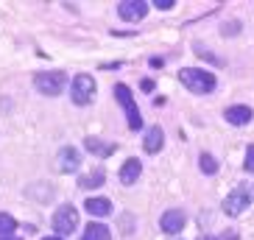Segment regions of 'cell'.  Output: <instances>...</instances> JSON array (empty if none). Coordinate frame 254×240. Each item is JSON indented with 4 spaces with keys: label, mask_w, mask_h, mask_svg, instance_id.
<instances>
[{
    "label": "cell",
    "mask_w": 254,
    "mask_h": 240,
    "mask_svg": "<svg viewBox=\"0 0 254 240\" xmlns=\"http://www.w3.org/2000/svg\"><path fill=\"white\" fill-rule=\"evenodd\" d=\"M179 81L185 84L190 92L195 95H207L215 90V75L209 70H198V67H182L179 70Z\"/></svg>",
    "instance_id": "cell-1"
},
{
    "label": "cell",
    "mask_w": 254,
    "mask_h": 240,
    "mask_svg": "<svg viewBox=\"0 0 254 240\" xmlns=\"http://www.w3.org/2000/svg\"><path fill=\"white\" fill-rule=\"evenodd\" d=\"M252 201H254V187H252V184H238V187L224 198L221 207H224L226 215L235 218V215H240L243 210H249V204H252Z\"/></svg>",
    "instance_id": "cell-2"
},
{
    "label": "cell",
    "mask_w": 254,
    "mask_h": 240,
    "mask_svg": "<svg viewBox=\"0 0 254 240\" xmlns=\"http://www.w3.org/2000/svg\"><path fill=\"white\" fill-rule=\"evenodd\" d=\"M95 92H98V84H95V78H92V75H87V73L75 75L73 84H70V98H73V104H75V106L92 104Z\"/></svg>",
    "instance_id": "cell-3"
},
{
    "label": "cell",
    "mask_w": 254,
    "mask_h": 240,
    "mask_svg": "<svg viewBox=\"0 0 254 240\" xmlns=\"http://www.w3.org/2000/svg\"><path fill=\"white\" fill-rule=\"evenodd\" d=\"M115 98H118V104L123 106V112H126L128 128H131V131H137V128L142 126V115H140V109H137V104H134L131 90H128L126 84H115Z\"/></svg>",
    "instance_id": "cell-4"
},
{
    "label": "cell",
    "mask_w": 254,
    "mask_h": 240,
    "mask_svg": "<svg viewBox=\"0 0 254 240\" xmlns=\"http://www.w3.org/2000/svg\"><path fill=\"white\" fill-rule=\"evenodd\" d=\"M34 87H37L42 95H62V90L67 87V73H62V70L37 73L34 75Z\"/></svg>",
    "instance_id": "cell-5"
},
{
    "label": "cell",
    "mask_w": 254,
    "mask_h": 240,
    "mask_svg": "<svg viewBox=\"0 0 254 240\" xmlns=\"http://www.w3.org/2000/svg\"><path fill=\"white\" fill-rule=\"evenodd\" d=\"M78 226V210L73 204H62L59 210L53 212V232L59 235H70Z\"/></svg>",
    "instance_id": "cell-6"
},
{
    "label": "cell",
    "mask_w": 254,
    "mask_h": 240,
    "mask_svg": "<svg viewBox=\"0 0 254 240\" xmlns=\"http://www.w3.org/2000/svg\"><path fill=\"white\" fill-rule=\"evenodd\" d=\"M118 14L126 23H137V20H142V17L148 14V3H142V0H120Z\"/></svg>",
    "instance_id": "cell-7"
},
{
    "label": "cell",
    "mask_w": 254,
    "mask_h": 240,
    "mask_svg": "<svg viewBox=\"0 0 254 240\" xmlns=\"http://www.w3.org/2000/svg\"><path fill=\"white\" fill-rule=\"evenodd\" d=\"M78 165H81V154L75 148H70V145H64L59 151V157H56V168L62 173H73V171H78Z\"/></svg>",
    "instance_id": "cell-8"
},
{
    "label": "cell",
    "mask_w": 254,
    "mask_h": 240,
    "mask_svg": "<svg viewBox=\"0 0 254 240\" xmlns=\"http://www.w3.org/2000/svg\"><path fill=\"white\" fill-rule=\"evenodd\" d=\"M185 221H187V215L182 210H168V212H162V218H159V226H162V232L176 235V232H182Z\"/></svg>",
    "instance_id": "cell-9"
},
{
    "label": "cell",
    "mask_w": 254,
    "mask_h": 240,
    "mask_svg": "<svg viewBox=\"0 0 254 240\" xmlns=\"http://www.w3.org/2000/svg\"><path fill=\"white\" fill-rule=\"evenodd\" d=\"M84 145H87V151H90L92 157H101V159L112 157L115 151H118V145H115V143H106V140H98V137H87Z\"/></svg>",
    "instance_id": "cell-10"
},
{
    "label": "cell",
    "mask_w": 254,
    "mask_h": 240,
    "mask_svg": "<svg viewBox=\"0 0 254 240\" xmlns=\"http://www.w3.org/2000/svg\"><path fill=\"white\" fill-rule=\"evenodd\" d=\"M224 118L232 126H246V123H252L254 112H252V106H229L224 112Z\"/></svg>",
    "instance_id": "cell-11"
},
{
    "label": "cell",
    "mask_w": 254,
    "mask_h": 240,
    "mask_svg": "<svg viewBox=\"0 0 254 240\" xmlns=\"http://www.w3.org/2000/svg\"><path fill=\"white\" fill-rule=\"evenodd\" d=\"M162 143H165V134L159 126H151L148 131H145V137H142V148H145V154H159L162 151Z\"/></svg>",
    "instance_id": "cell-12"
},
{
    "label": "cell",
    "mask_w": 254,
    "mask_h": 240,
    "mask_svg": "<svg viewBox=\"0 0 254 240\" xmlns=\"http://www.w3.org/2000/svg\"><path fill=\"white\" fill-rule=\"evenodd\" d=\"M140 173H142V162L131 157V159L123 162V168H120V181H123V184H134V181L140 179Z\"/></svg>",
    "instance_id": "cell-13"
},
{
    "label": "cell",
    "mask_w": 254,
    "mask_h": 240,
    "mask_svg": "<svg viewBox=\"0 0 254 240\" xmlns=\"http://www.w3.org/2000/svg\"><path fill=\"white\" fill-rule=\"evenodd\" d=\"M84 210L90 212V215H95V218H106L109 212H112V201H109V198H87Z\"/></svg>",
    "instance_id": "cell-14"
},
{
    "label": "cell",
    "mask_w": 254,
    "mask_h": 240,
    "mask_svg": "<svg viewBox=\"0 0 254 240\" xmlns=\"http://www.w3.org/2000/svg\"><path fill=\"white\" fill-rule=\"evenodd\" d=\"M104 179H106L104 168H95V171H92V173H84V176H78V187H81V190H90V187H101V184H104Z\"/></svg>",
    "instance_id": "cell-15"
},
{
    "label": "cell",
    "mask_w": 254,
    "mask_h": 240,
    "mask_svg": "<svg viewBox=\"0 0 254 240\" xmlns=\"http://www.w3.org/2000/svg\"><path fill=\"white\" fill-rule=\"evenodd\" d=\"M81 240H112V232H109V226H104V224H90Z\"/></svg>",
    "instance_id": "cell-16"
},
{
    "label": "cell",
    "mask_w": 254,
    "mask_h": 240,
    "mask_svg": "<svg viewBox=\"0 0 254 240\" xmlns=\"http://www.w3.org/2000/svg\"><path fill=\"white\" fill-rule=\"evenodd\" d=\"M198 168H201V173H207V176L218 173V162H215L212 154H201V157H198Z\"/></svg>",
    "instance_id": "cell-17"
},
{
    "label": "cell",
    "mask_w": 254,
    "mask_h": 240,
    "mask_svg": "<svg viewBox=\"0 0 254 240\" xmlns=\"http://www.w3.org/2000/svg\"><path fill=\"white\" fill-rule=\"evenodd\" d=\"M17 229V221L8 212H0V238H8V235Z\"/></svg>",
    "instance_id": "cell-18"
},
{
    "label": "cell",
    "mask_w": 254,
    "mask_h": 240,
    "mask_svg": "<svg viewBox=\"0 0 254 240\" xmlns=\"http://www.w3.org/2000/svg\"><path fill=\"white\" fill-rule=\"evenodd\" d=\"M243 171L246 173H254V145L246 148V159H243Z\"/></svg>",
    "instance_id": "cell-19"
},
{
    "label": "cell",
    "mask_w": 254,
    "mask_h": 240,
    "mask_svg": "<svg viewBox=\"0 0 254 240\" xmlns=\"http://www.w3.org/2000/svg\"><path fill=\"white\" fill-rule=\"evenodd\" d=\"M154 6L162 8V11H168V8H173V0H154Z\"/></svg>",
    "instance_id": "cell-20"
},
{
    "label": "cell",
    "mask_w": 254,
    "mask_h": 240,
    "mask_svg": "<svg viewBox=\"0 0 254 240\" xmlns=\"http://www.w3.org/2000/svg\"><path fill=\"white\" fill-rule=\"evenodd\" d=\"M218 240H238V232H232V229H226V232L221 235Z\"/></svg>",
    "instance_id": "cell-21"
},
{
    "label": "cell",
    "mask_w": 254,
    "mask_h": 240,
    "mask_svg": "<svg viewBox=\"0 0 254 240\" xmlns=\"http://www.w3.org/2000/svg\"><path fill=\"white\" fill-rule=\"evenodd\" d=\"M235 28H238V23H229V25H224V34H229V37H232V34H238Z\"/></svg>",
    "instance_id": "cell-22"
},
{
    "label": "cell",
    "mask_w": 254,
    "mask_h": 240,
    "mask_svg": "<svg viewBox=\"0 0 254 240\" xmlns=\"http://www.w3.org/2000/svg\"><path fill=\"white\" fill-rule=\"evenodd\" d=\"M148 64H151V67H162V64H165V59H157V56H154V59H151Z\"/></svg>",
    "instance_id": "cell-23"
},
{
    "label": "cell",
    "mask_w": 254,
    "mask_h": 240,
    "mask_svg": "<svg viewBox=\"0 0 254 240\" xmlns=\"http://www.w3.org/2000/svg\"><path fill=\"white\" fill-rule=\"evenodd\" d=\"M142 90L151 92V90H154V81H151V78H145V81H142Z\"/></svg>",
    "instance_id": "cell-24"
},
{
    "label": "cell",
    "mask_w": 254,
    "mask_h": 240,
    "mask_svg": "<svg viewBox=\"0 0 254 240\" xmlns=\"http://www.w3.org/2000/svg\"><path fill=\"white\" fill-rule=\"evenodd\" d=\"M198 240H218V238H212V235H201Z\"/></svg>",
    "instance_id": "cell-25"
},
{
    "label": "cell",
    "mask_w": 254,
    "mask_h": 240,
    "mask_svg": "<svg viewBox=\"0 0 254 240\" xmlns=\"http://www.w3.org/2000/svg\"><path fill=\"white\" fill-rule=\"evenodd\" d=\"M0 240H20V238H14V235H8V238H0Z\"/></svg>",
    "instance_id": "cell-26"
},
{
    "label": "cell",
    "mask_w": 254,
    "mask_h": 240,
    "mask_svg": "<svg viewBox=\"0 0 254 240\" xmlns=\"http://www.w3.org/2000/svg\"><path fill=\"white\" fill-rule=\"evenodd\" d=\"M42 240H62V238H42Z\"/></svg>",
    "instance_id": "cell-27"
}]
</instances>
